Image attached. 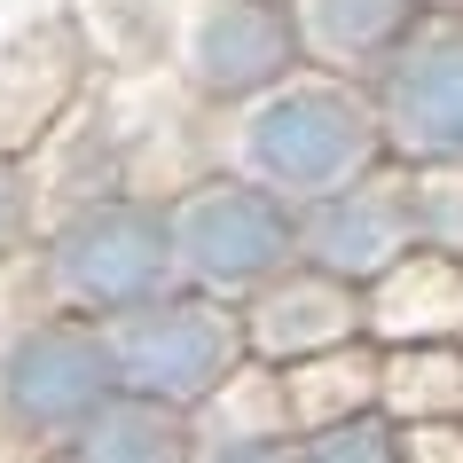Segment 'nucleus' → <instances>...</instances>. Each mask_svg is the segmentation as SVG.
<instances>
[{"label": "nucleus", "mask_w": 463, "mask_h": 463, "mask_svg": "<svg viewBox=\"0 0 463 463\" xmlns=\"http://www.w3.org/2000/svg\"><path fill=\"white\" fill-rule=\"evenodd\" d=\"M102 338H110L118 392H142V401H165V409H196L204 392H220L244 369V322H236V307L213 298V291H189V283H173V291L110 315Z\"/></svg>", "instance_id": "f257e3e1"}, {"label": "nucleus", "mask_w": 463, "mask_h": 463, "mask_svg": "<svg viewBox=\"0 0 463 463\" xmlns=\"http://www.w3.org/2000/svg\"><path fill=\"white\" fill-rule=\"evenodd\" d=\"M377 157V126L338 87H268L244 118V181L275 189L283 204L345 189Z\"/></svg>", "instance_id": "f03ea898"}, {"label": "nucleus", "mask_w": 463, "mask_h": 463, "mask_svg": "<svg viewBox=\"0 0 463 463\" xmlns=\"http://www.w3.org/2000/svg\"><path fill=\"white\" fill-rule=\"evenodd\" d=\"M48 283L63 298V315L110 322L142 298L173 291V228L157 204H134V196H95L79 204L63 228L48 236Z\"/></svg>", "instance_id": "7ed1b4c3"}, {"label": "nucleus", "mask_w": 463, "mask_h": 463, "mask_svg": "<svg viewBox=\"0 0 463 463\" xmlns=\"http://www.w3.org/2000/svg\"><path fill=\"white\" fill-rule=\"evenodd\" d=\"M165 228L173 275L213 298H244L298 260V213L260 181H196L181 204H165Z\"/></svg>", "instance_id": "20e7f679"}, {"label": "nucleus", "mask_w": 463, "mask_h": 463, "mask_svg": "<svg viewBox=\"0 0 463 463\" xmlns=\"http://www.w3.org/2000/svg\"><path fill=\"white\" fill-rule=\"evenodd\" d=\"M118 392L110 369V338L87 315H55L32 322L24 338L0 354V416L32 439H63L79 416H95Z\"/></svg>", "instance_id": "39448f33"}, {"label": "nucleus", "mask_w": 463, "mask_h": 463, "mask_svg": "<svg viewBox=\"0 0 463 463\" xmlns=\"http://www.w3.org/2000/svg\"><path fill=\"white\" fill-rule=\"evenodd\" d=\"M409 244L416 236H409V196H401V181L354 173L345 189L307 196V213H298V260L322 268V275H338V283L385 275Z\"/></svg>", "instance_id": "423d86ee"}, {"label": "nucleus", "mask_w": 463, "mask_h": 463, "mask_svg": "<svg viewBox=\"0 0 463 463\" xmlns=\"http://www.w3.org/2000/svg\"><path fill=\"white\" fill-rule=\"evenodd\" d=\"M291 55H298V24L275 0H204V16L189 24V71L220 102L283 87Z\"/></svg>", "instance_id": "0eeeda50"}, {"label": "nucleus", "mask_w": 463, "mask_h": 463, "mask_svg": "<svg viewBox=\"0 0 463 463\" xmlns=\"http://www.w3.org/2000/svg\"><path fill=\"white\" fill-rule=\"evenodd\" d=\"M236 322H244V354L291 369V362H307V354L354 345L362 298H354V283H338V275H322V268H275L268 283L251 291V315H236Z\"/></svg>", "instance_id": "6e6552de"}, {"label": "nucleus", "mask_w": 463, "mask_h": 463, "mask_svg": "<svg viewBox=\"0 0 463 463\" xmlns=\"http://www.w3.org/2000/svg\"><path fill=\"white\" fill-rule=\"evenodd\" d=\"M362 322L392 345H456L463 338V260L409 244L385 275H369Z\"/></svg>", "instance_id": "1a4fd4ad"}, {"label": "nucleus", "mask_w": 463, "mask_h": 463, "mask_svg": "<svg viewBox=\"0 0 463 463\" xmlns=\"http://www.w3.org/2000/svg\"><path fill=\"white\" fill-rule=\"evenodd\" d=\"M63 463H196V416L142 392H110L63 432Z\"/></svg>", "instance_id": "9d476101"}, {"label": "nucleus", "mask_w": 463, "mask_h": 463, "mask_svg": "<svg viewBox=\"0 0 463 463\" xmlns=\"http://www.w3.org/2000/svg\"><path fill=\"white\" fill-rule=\"evenodd\" d=\"M392 126L416 157H463V32H439L392 71Z\"/></svg>", "instance_id": "9b49d317"}, {"label": "nucleus", "mask_w": 463, "mask_h": 463, "mask_svg": "<svg viewBox=\"0 0 463 463\" xmlns=\"http://www.w3.org/2000/svg\"><path fill=\"white\" fill-rule=\"evenodd\" d=\"M377 409L409 416V424H448V416H463V354L456 345H401L392 369L377 377Z\"/></svg>", "instance_id": "f8f14e48"}, {"label": "nucleus", "mask_w": 463, "mask_h": 463, "mask_svg": "<svg viewBox=\"0 0 463 463\" xmlns=\"http://www.w3.org/2000/svg\"><path fill=\"white\" fill-rule=\"evenodd\" d=\"M401 196H409V236L416 244L463 260V157H424V173H409Z\"/></svg>", "instance_id": "ddd939ff"}, {"label": "nucleus", "mask_w": 463, "mask_h": 463, "mask_svg": "<svg viewBox=\"0 0 463 463\" xmlns=\"http://www.w3.org/2000/svg\"><path fill=\"white\" fill-rule=\"evenodd\" d=\"M409 24V0H307V32L338 55H377Z\"/></svg>", "instance_id": "4468645a"}, {"label": "nucleus", "mask_w": 463, "mask_h": 463, "mask_svg": "<svg viewBox=\"0 0 463 463\" xmlns=\"http://www.w3.org/2000/svg\"><path fill=\"white\" fill-rule=\"evenodd\" d=\"M298 463H401V424L385 409L330 416L315 432H298Z\"/></svg>", "instance_id": "2eb2a0df"}, {"label": "nucleus", "mask_w": 463, "mask_h": 463, "mask_svg": "<svg viewBox=\"0 0 463 463\" xmlns=\"http://www.w3.org/2000/svg\"><path fill=\"white\" fill-rule=\"evenodd\" d=\"M196 463H298V439L291 432H268V439H220L213 456Z\"/></svg>", "instance_id": "dca6fc26"}, {"label": "nucleus", "mask_w": 463, "mask_h": 463, "mask_svg": "<svg viewBox=\"0 0 463 463\" xmlns=\"http://www.w3.org/2000/svg\"><path fill=\"white\" fill-rule=\"evenodd\" d=\"M24 228H32V189H24V173L0 157V251L16 244Z\"/></svg>", "instance_id": "f3484780"}]
</instances>
